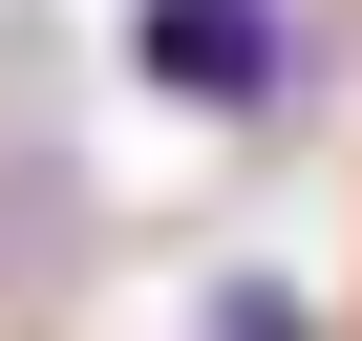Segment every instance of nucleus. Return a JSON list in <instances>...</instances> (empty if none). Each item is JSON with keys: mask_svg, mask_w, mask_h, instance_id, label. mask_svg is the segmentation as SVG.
<instances>
[{"mask_svg": "<svg viewBox=\"0 0 362 341\" xmlns=\"http://www.w3.org/2000/svg\"><path fill=\"white\" fill-rule=\"evenodd\" d=\"M277 64H298V43H277V0H149V86H170V107H214V128H235V107H277Z\"/></svg>", "mask_w": 362, "mask_h": 341, "instance_id": "f257e3e1", "label": "nucleus"}]
</instances>
